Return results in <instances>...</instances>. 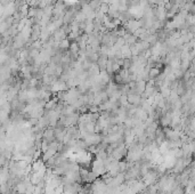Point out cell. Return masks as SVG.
Returning a JSON list of instances; mask_svg holds the SVG:
<instances>
[{
	"label": "cell",
	"mask_w": 195,
	"mask_h": 194,
	"mask_svg": "<svg viewBox=\"0 0 195 194\" xmlns=\"http://www.w3.org/2000/svg\"><path fill=\"white\" fill-rule=\"evenodd\" d=\"M127 101H128L131 105H136V104H138V103L140 102V97H139V96H137V95L130 94V95H128Z\"/></svg>",
	"instance_id": "cell-1"
}]
</instances>
